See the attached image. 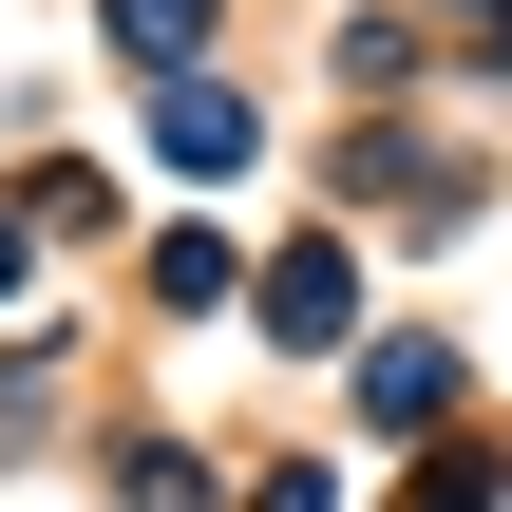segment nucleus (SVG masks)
<instances>
[{
  "label": "nucleus",
  "mask_w": 512,
  "mask_h": 512,
  "mask_svg": "<svg viewBox=\"0 0 512 512\" xmlns=\"http://www.w3.org/2000/svg\"><path fill=\"white\" fill-rule=\"evenodd\" d=\"M152 133H171V171H247V95H228V76H171Z\"/></svg>",
  "instance_id": "nucleus-1"
},
{
  "label": "nucleus",
  "mask_w": 512,
  "mask_h": 512,
  "mask_svg": "<svg viewBox=\"0 0 512 512\" xmlns=\"http://www.w3.org/2000/svg\"><path fill=\"white\" fill-rule=\"evenodd\" d=\"M266 323L323 342V323H342V247H285V266H266Z\"/></svg>",
  "instance_id": "nucleus-2"
},
{
  "label": "nucleus",
  "mask_w": 512,
  "mask_h": 512,
  "mask_svg": "<svg viewBox=\"0 0 512 512\" xmlns=\"http://www.w3.org/2000/svg\"><path fill=\"white\" fill-rule=\"evenodd\" d=\"M361 399H380V418H437V399H456V342H380Z\"/></svg>",
  "instance_id": "nucleus-3"
},
{
  "label": "nucleus",
  "mask_w": 512,
  "mask_h": 512,
  "mask_svg": "<svg viewBox=\"0 0 512 512\" xmlns=\"http://www.w3.org/2000/svg\"><path fill=\"white\" fill-rule=\"evenodd\" d=\"M209 38V0H114V57H190Z\"/></svg>",
  "instance_id": "nucleus-4"
},
{
  "label": "nucleus",
  "mask_w": 512,
  "mask_h": 512,
  "mask_svg": "<svg viewBox=\"0 0 512 512\" xmlns=\"http://www.w3.org/2000/svg\"><path fill=\"white\" fill-rule=\"evenodd\" d=\"M0 285H19V228H0Z\"/></svg>",
  "instance_id": "nucleus-5"
}]
</instances>
